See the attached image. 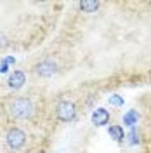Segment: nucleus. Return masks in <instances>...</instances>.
Wrapping results in <instances>:
<instances>
[{"mask_svg": "<svg viewBox=\"0 0 151 153\" xmlns=\"http://www.w3.org/2000/svg\"><path fill=\"white\" fill-rule=\"evenodd\" d=\"M7 144L12 150H21L26 144V134H24V131H21L18 127H12L7 132Z\"/></svg>", "mask_w": 151, "mask_h": 153, "instance_id": "obj_3", "label": "nucleus"}, {"mask_svg": "<svg viewBox=\"0 0 151 153\" xmlns=\"http://www.w3.org/2000/svg\"><path fill=\"white\" fill-rule=\"evenodd\" d=\"M130 143L132 144L139 143V134H137V131H135V127H132V131H130Z\"/></svg>", "mask_w": 151, "mask_h": 153, "instance_id": "obj_11", "label": "nucleus"}, {"mask_svg": "<svg viewBox=\"0 0 151 153\" xmlns=\"http://www.w3.org/2000/svg\"><path fill=\"white\" fill-rule=\"evenodd\" d=\"M35 71H37L38 76H44V78H49V76H52L54 73L57 71V66L54 61H42V63H38L37 66H35Z\"/></svg>", "mask_w": 151, "mask_h": 153, "instance_id": "obj_4", "label": "nucleus"}, {"mask_svg": "<svg viewBox=\"0 0 151 153\" xmlns=\"http://www.w3.org/2000/svg\"><path fill=\"white\" fill-rule=\"evenodd\" d=\"M108 134L113 137L115 141H118V143H122L123 137H125V134H123V129L120 125H111L110 129H108Z\"/></svg>", "mask_w": 151, "mask_h": 153, "instance_id": "obj_8", "label": "nucleus"}, {"mask_svg": "<svg viewBox=\"0 0 151 153\" xmlns=\"http://www.w3.org/2000/svg\"><path fill=\"white\" fill-rule=\"evenodd\" d=\"M24 82H26V76H24L23 71H12L9 75V80H7L10 89H21Z\"/></svg>", "mask_w": 151, "mask_h": 153, "instance_id": "obj_6", "label": "nucleus"}, {"mask_svg": "<svg viewBox=\"0 0 151 153\" xmlns=\"http://www.w3.org/2000/svg\"><path fill=\"white\" fill-rule=\"evenodd\" d=\"M7 111L14 118L26 120L33 113V105L28 97H12L7 101Z\"/></svg>", "mask_w": 151, "mask_h": 153, "instance_id": "obj_1", "label": "nucleus"}, {"mask_svg": "<svg viewBox=\"0 0 151 153\" xmlns=\"http://www.w3.org/2000/svg\"><path fill=\"white\" fill-rule=\"evenodd\" d=\"M56 115L61 122H71V120H75V115H76L75 105L71 101H66V99L61 101L56 108Z\"/></svg>", "mask_w": 151, "mask_h": 153, "instance_id": "obj_2", "label": "nucleus"}, {"mask_svg": "<svg viewBox=\"0 0 151 153\" xmlns=\"http://www.w3.org/2000/svg\"><path fill=\"white\" fill-rule=\"evenodd\" d=\"M110 105H113V106H123V97H122V96H118V94L110 96Z\"/></svg>", "mask_w": 151, "mask_h": 153, "instance_id": "obj_10", "label": "nucleus"}, {"mask_svg": "<svg viewBox=\"0 0 151 153\" xmlns=\"http://www.w3.org/2000/svg\"><path fill=\"white\" fill-rule=\"evenodd\" d=\"M92 122H94V125H97V127L106 125L110 122V111L104 110V108H97L94 113H92Z\"/></svg>", "mask_w": 151, "mask_h": 153, "instance_id": "obj_5", "label": "nucleus"}, {"mask_svg": "<svg viewBox=\"0 0 151 153\" xmlns=\"http://www.w3.org/2000/svg\"><path fill=\"white\" fill-rule=\"evenodd\" d=\"M137 117H139L137 111H135V110H130L129 113L123 115V122L127 125H134V124H137Z\"/></svg>", "mask_w": 151, "mask_h": 153, "instance_id": "obj_9", "label": "nucleus"}, {"mask_svg": "<svg viewBox=\"0 0 151 153\" xmlns=\"http://www.w3.org/2000/svg\"><path fill=\"white\" fill-rule=\"evenodd\" d=\"M78 5H80V9L84 12H95L99 9V2L97 0H82Z\"/></svg>", "mask_w": 151, "mask_h": 153, "instance_id": "obj_7", "label": "nucleus"}]
</instances>
